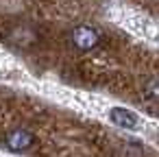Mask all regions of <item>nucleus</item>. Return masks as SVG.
<instances>
[{"instance_id": "nucleus-4", "label": "nucleus", "mask_w": 159, "mask_h": 157, "mask_svg": "<svg viewBox=\"0 0 159 157\" xmlns=\"http://www.w3.org/2000/svg\"><path fill=\"white\" fill-rule=\"evenodd\" d=\"M109 120L116 124V127H120V129H126V131H137L139 129V116L135 113V111H131V109H124V107H113L111 111H109Z\"/></svg>"}, {"instance_id": "nucleus-3", "label": "nucleus", "mask_w": 159, "mask_h": 157, "mask_svg": "<svg viewBox=\"0 0 159 157\" xmlns=\"http://www.w3.org/2000/svg\"><path fill=\"white\" fill-rule=\"evenodd\" d=\"M2 144H5V148L11 150V153H29V150L37 144V137H35L33 131H29V129H24V127H16V129H11V131L5 133Z\"/></svg>"}, {"instance_id": "nucleus-1", "label": "nucleus", "mask_w": 159, "mask_h": 157, "mask_svg": "<svg viewBox=\"0 0 159 157\" xmlns=\"http://www.w3.org/2000/svg\"><path fill=\"white\" fill-rule=\"evenodd\" d=\"M5 44L16 50H33L39 44V31L29 22H13L5 31Z\"/></svg>"}, {"instance_id": "nucleus-5", "label": "nucleus", "mask_w": 159, "mask_h": 157, "mask_svg": "<svg viewBox=\"0 0 159 157\" xmlns=\"http://www.w3.org/2000/svg\"><path fill=\"white\" fill-rule=\"evenodd\" d=\"M142 96H144L148 103L159 105V79H157V76L144 81V85H142Z\"/></svg>"}, {"instance_id": "nucleus-2", "label": "nucleus", "mask_w": 159, "mask_h": 157, "mask_svg": "<svg viewBox=\"0 0 159 157\" xmlns=\"http://www.w3.org/2000/svg\"><path fill=\"white\" fill-rule=\"evenodd\" d=\"M68 42H70V46H72L74 50H79V53H89V50H96V48L100 46L102 33H100L96 26H92V24H79V26H74V29L70 31Z\"/></svg>"}]
</instances>
